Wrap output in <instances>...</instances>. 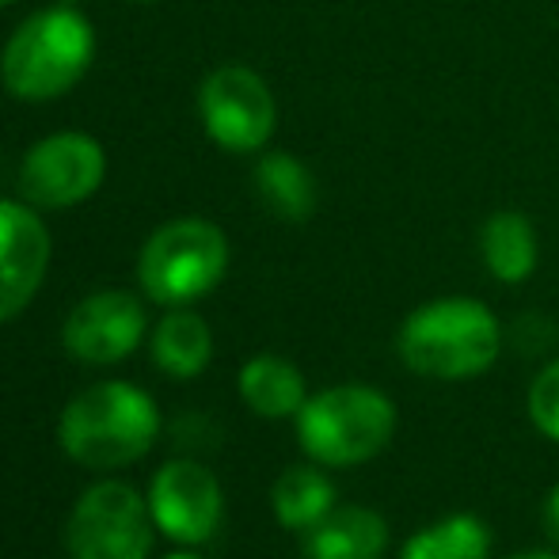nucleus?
Wrapping results in <instances>:
<instances>
[{"label": "nucleus", "instance_id": "1", "mask_svg": "<svg viewBox=\"0 0 559 559\" xmlns=\"http://www.w3.org/2000/svg\"><path fill=\"white\" fill-rule=\"evenodd\" d=\"M160 435V412L148 392L126 381H104L69 400L61 412V449L84 468H126L141 461Z\"/></svg>", "mask_w": 559, "mask_h": 559}, {"label": "nucleus", "instance_id": "2", "mask_svg": "<svg viewBox=\"0 0 559 559\" xmlns=\"http://www.w3.org/2000/svg\"><path fill=\"white\" fill-rule=\"evenodd\" d=\"M502 346L499 320L472 297H442L419 305L396 335L407 369L435 381H468L495 366Z\"/></svg>", "mask_w": 559, "mask_h": 559}, {"label": "nucleus", "instance_id": "3", "mask_svg": "<svg viewBox=\"0 0 559 559\" xmlns=\"http://www.w3.org/2000/svg\"><path fill=\"white\" fill-rule=\"evenodd\" d=\"M96 31L73 4L35 12L8 38L0 76L15 99L43 104L69 92L92 66Z\"/></svg>", "mask_w": 559, "mask_h": 559}, {"label": "nucleus", "instance_id": "4", "mask_svg": "<svg viewBox=\"0 0 559 559\" xmlns=\"http://www.w3.org/2000/svg\"><path fill=\"white\" fill-rule=\"evenodd\" d=\"M396 435V404L369 384H335L305 400L297 442L317 464L350 468L381 453Z\"/></svg>", "mask_w": 559, "mask_h": 559}, {"label": "nucleus", "instance_id": "5", "mask_svg": "<svg viewBox=\"0 0 559 559\" xmlns=\"http://www.w3.org/2000/svg\"><path fill=\"white\" fill-rule=\"evenodd\" d=\"M228 240L214 222L183 217L156 228L141 248L138 278L156 305H191L225 278Z\"/></svg>", "mask_w": 559, "mask_h": 559}, {"label": "nucleus", "instance_id": "6", "mask_svg": "<svg viewBox=\"0 0 559 559\" xmlns=\"http://www.w3.org/2000/svg\"><path fill=\"white\" fill-rule=\"evenodd\" d=\"M66 545L73 559H145L153 548V514L130 484L104 479L76 499Z\"/></svg>", "mask_w": 559, "mask_h": 559}, {"label": "nucleus", "instance_id": "7", "mask_svg": "<svg viewBox=\"0 0 559 559\" xmlns=\"http://www.w3.org/2000/svg\"><path fill=\"white\" fill-rule=\"evenodd\" d=\"M199 111L206 133L228 153H255L274 133V96L248 66H222L206 76L199 92Z\"/></svg>", "mask_w": 559, "mask_h": 559}, {"label": "nucleus", "instance_id": "8", "mask_svg": "<svg viewBox=\"0 0 559 559\" xmlns=\"http://www.w3.org/2000/svg\"><path fill=\"white\" fill-rule=\"evenodd\" d=\"M107 176V156L88 133H53L27 153L20 183L27 202L46 210H66L92 199Z\"/></svg>", "mask_w": 559, "mask_h": 559}, {"label": "nucleus", "instance_id": "9", "mask_svg": "<svg viewBox=\"0 0 559 559\" xmlns=\"http://www.w3.org/2000/svg\"><path fill=\"white\" fill-rule=\"evenodd\" d=\"M225 495L214 472L199 461H168L148 484V514L164 537L202 545L222 525Z\"/></svg>", "mask_w": 559, "mask_h": 559}, {"label": "nucleus", "instance_id": "10", "mask_svg": "<svg viewBox=\"0 0 559 559\" xmlns=\"http://www.w3.org/2000/svg\"><path fill=\"white\" fill-rule=\"evenodd\" d=\"M61 338L76 361L92 366L122 361L145 338V305L126 289H99L69 312Z\"/></svg>", "mask_w": 559, "mask_h": 559}, {"label": "nucleus", "instance_id": "11", "mask_svg": "<svg viewBox=\"0 0 559 559\" xmlns=\"http://www.w3.org/2000/svg\"><path fill=\"white\" fill-rule=\"evenodd\" d=\"M50 266V233L35 210L0 199V324L35 301Z\"/></svg>", "mask_w": 559, "mask_h": 559}, {"label": "nucleus", "instance_id": "12", "mask_svg": "<svg viewBox=\"0 0 559 559\" xmlns=\"http://www.w3.org/2000/svg\"><path fill=\"white\" fill-rule=\"evenodd\" d=\"M389 522L369 507H335L305 533V559H381Z\"/></svg>", "mask_w": 559, "mask_h": 559}, {"label": "nucleus", "instance_id": "13", "mask_svg": "<svg viewBox=\"0 0 559 559\" xmlns=\"http://www.w3.org/2000/svg\"><path fill=\"white\" fill-rule=\"evenodd\" d=\"M240 396L263 419H289V415L297 419L309 392H305V377L294 361L278 358V354H259V358L243 361Z\"/></svg>", "mask_w": 559, "mask_h": 559}, {"label": "nucleus", "instance_id": "14", "mask_svg": "<svg viewBox=\"0 0 559 559\" xmlns=\"http://www.w3.org/2000/svg\"><path fill=\"white\" fill-rule=\"evenodd\" d=\"M479 251H484V266L495 278L518 286L537 266V233L525 214L502 210V214L487 217L484 233H479Z\"/></svg>", "mask_w": 559, "mask_h": 559}, {"label": "nucleus", "instance_id": "15", "mask_svg": "<svg viewBox=\"0 0 559 559\" xmlns=\"http://www.w3.org/2000/svg\"><path fill=\"white\" fill-rule=\"evenodd\" d=\"M271 507L286 530L309 533L335 510V484L312 464H294L271 487Z\"/></svg>", "mask_w": 559, "mask_h": 559}, {"label": "nucleus", "instance_id": "16", "mask_svg": "<svg viewBox=\"0 0 559 559\" xmlns=\"http://www.w3.org/2000/svg\"><path fill=\"white\" fill-rule=\"evenodd\" d=\"M153 358L168 377H199L214 358V335L199 312L176 309L156 324Z\"/></svg>", "mask_w": 559, "mask_h": 559}, {"label": "nucleus", "instance_id": "17", "mask_svg": "<svg viewBox=\"0 0 559 559\" xmlns=\"http://www.w3.org/2000/svg\"><path fill=\"white\" fill-rule=\"evenodd\" d=\"M255 187L266 210L282 222H309L317 210V183L309 168L289 153H266L255 164Z\"/></svg>", "mask_w": 559, "mask_h": 559}, {"label": "nucleus", "instance_id": "18", "mask_svg": "<svg viewBox=\"0 0 559 559\" xmlns=\"http://www.w3.org/2000/svg\"><path fill=\"white\" fill-rule=\"evenodd\" d=\"M491 533L476 514H449L442 522L419 530L404 545L400 559H487Z\"/></svg>", "mask_w": 559, "mask_h": 559}, {"label": "nucleus", "instance_id": "19", "mask_svg": "<svg viewBox=\"0 0 559 559\" xmlns=\"http://www.w3.org/2000/svg\"><path fill=\"white\" fill-rule=\"evenodd\" d=\"M530 419L545 438L559 442V358L537 373L530 389Z\"/></svg>", "mask_w": 559, "mask_h": 559}, {"label": "nucleus", "instance_id": "20", "mask_svg": "<svg viewBox=\"0 0 559 559\" xmlns=\"http://www.w3.org/2000/svg\"><path fill=\"white\" fill-rule=\"evenodd\" d=\"M540 522H545L548 540H556V545H559V484L552 487V491H548L545 510H540Z\"/></svg>", "mask_w": 559, "mask_h": 559}, {"label": "nucleus", "instance_id": "21", "mask_svg": "<svg viewBox=\"0 0 559 559\" xmlns=\"http://www.w3.org/2000/svg\"><path fill=\"white\" fill-rule=\"evenodd\" d=\"M507 559H559L556 552H518V556H507Z\"/></svg>", "mask_w": 559, "mask_h": 559}, {"label": "nucleus", "instance_id": "22", "mask_svg": "<svg viewBox=\"0 0 559 559\" xmlns=\"http://www.w3.org/2000/svg\"><path fill=\"white\" fill-rule=\"evenodd\" d=\"M168 559H199V556H191V552H176V556H168Z\"/></svg>", "mask_w": 559, "mask_h": 559}, {"label": "nucleus", "instance_id": "23", "mask_svg": "<svg viewBox=\"0 0 559 559\" xmlns=\"http://www.w3.org/2000/svg\"><path fill=\"white\" fill-rule=\"evenodd\" d=\"M61 4H81V0H61Z\"/></svg>", "mask_w": 559, "mask_h": 559}, {"label": "nucleus", "instance_id": "24", "mask_svg": "<svg viewBox=\"0 0 559 559\" xmlns=\"http://www.w3.org/2000/svg\"><path fill=\"white\" fill-rule=\"evenodd\" d=\"M0 4H12V0H0Z\"/></svg>", "mask_w": 559, "mask_h": 559}]
</instances>
